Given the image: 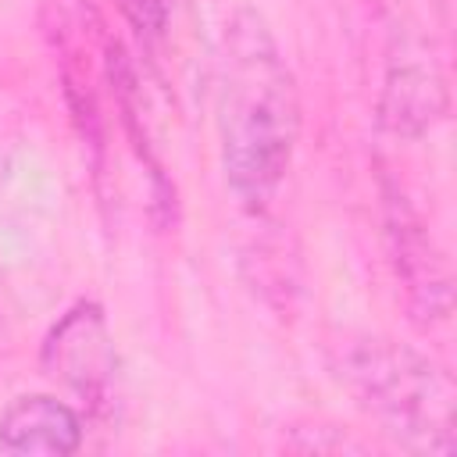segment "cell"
I'll list each match as a JSON object with an SVG mask.
<instances>
[{
	"mask_svg": "<svg viewBox=\"0 0 457 457\" xmlns=\"http://www.w3.org/2000/svg\"><path fill=\"white\" fill-rule=\"evenodd\" d=\"M218 132L232 193L264 204L289 168L300 132V100L268 21L250 7H239L221 36Z\"/></svg>",
	"mask_w": 457,
	"mask_h": 457,
	"instance_id": "cell-1",
	"label": "cell"
},
{
	"mask_svg": "<svg viewBox=\"0 0 457 457\" xmlns=\"http://www.w3.org/2000/svg\"><path fill=\"white\" fill-rule=\"evenodd\" d=\"M336 371L357 403L407 450L421 453H453V382L428 357L389 343L361 339L350 343Z\"/></svg>",
	"mask_w": 457,
	"mask_h": 457,
	"instance_id": "cell-2",
	"label": "cell"
},
{
	"mask_svg": "<svg viewBox=\"0 0 457 457\" xmlns=\"http://www.w3.org/2000/svg\"><path fill=\"white\" fill-rule=\"evenodd\" d=\"M43 368L57 382L75 389L82 400L89 403L107 400L118 371V353H114V339L107 332L104 311L96 303L82 300L68 314H61V321L46 332Z\"/></svg>",
	"mask_w": 457,
	"mask_h": 457,
	"instance_id": "cell-3",
	"label": "cell"
},
{
	"mask_svg": "<svg viewBox=\"0 0 457 457\" xmlns=\"http://www.w3.org/2000/svg\"><path fill=\"white\" fill-rule=\"evenodd\" d=\"M446 111V86L439 64L421 43H400V54L389 61L382 89V121L393 132L414 136L425 132Z\"/></svg>",
	"mask_w": 457,
	"mask_h": 457,
	"instance_id": "cell-4",
	"label": "cell"
},
{
	"mask_svg": "<svg viewBox=\"0 0 457 457\" xmlns=\"http://www.w3.org/2000/svg\"><path fill=\"white\" fill-rule=\"evenodd\" d=\"M82 443L79 414L43 393L18 396L0 411V450L4 453H75Z\"/></svg>",
	"mask_w": 457,
	"mask_h": 457,
	"instance_id": "cell-5",
	"label": "cell"
},
{
	"mask_svg": "<svg viewBox=\"0 0 457 457\" xmlns=\"http://www.w3.org/2000/svg\"><path fill=\"white\" fill-rule=\"evenodd\" d=\"M389 236H393V253H396V271L403 275L414 311L421 318H443L450 307V286L439 253L432 250V239L418 225L407 204L389 200Z\"/></svg>",
	"mask_w": 457,
	"mask_h": 457,
	"instance_id": "cell-6",
	"label": "cell"
},
{
	"mask_svg": "<svg viewBox=\"0 0 457 457\" xmlns=\"http://www.w3.org/2000/svg\"><path fill=\"white\" fill-rule=\"evenodd\" d=\"M118 7L139 36H161L171 14V0H118Z\"/></svg>",
	"mask_w": 457,
	"mask_h": 457,
	"instance_id": "cell-7",
	"label": "cell"
},
{
	"mask_svg": "<svg viewBox=\"0 0 457 457\" xmlns=\"http://www.w3.org/2000/svg\"><path fill=\"white\" fill-rule=\"evenodd\" d=\"M7 168H11V143L4 136V121H0V182L7 179Z\"/></svg>",
	"mask_w": 457,
	"mask_h": 457,
	"instance_id": "cell-8",
	"label": "cell"
},
{
	"mask_svg": "<svg viewBox=\"0 0 457 457\" xmlns=\"http://www.w3.org/2000/svg\"><path fill=\"white\" fill-rule=\"evenodd\" d=\"M4 321H7V293H4V278H0V332H4Z\"/></svg>",
	"mask_w": 457,
	"mask_h": 457,
	"instance_id": "cell-9",
	"label": "cell"
}]
</instances>
